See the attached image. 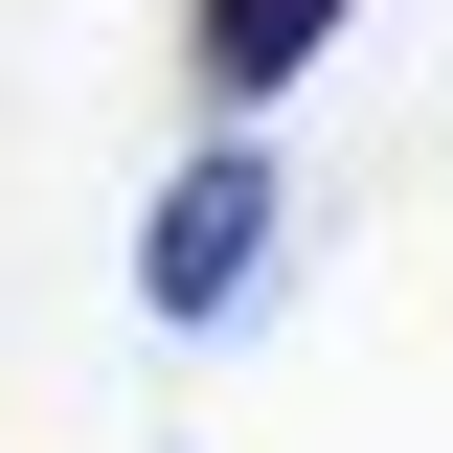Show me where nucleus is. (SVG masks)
<instances>
[{"label":"nucleus","mask_w":453,"mask_h":453,"mask_svg":"<svg viewBox=\"0 0 453 453\" xmlns=\"http://www.w3.org/2000/svg\"><path fill=\"white\" fill-rule=\"evenodd\" d=\"M273 226H295V204H273V159H250V136H204V159L136 204V295H159L181 340H204V318H250V295H273Z\"/></svg>","instance_id":"1"},{"label":"nucleus","mask_w":453,"mask_h":453,"mask_svg":"<svg viewBox=\"0 0 453 453\" xmlns=\"http://www.w3.org/2000/svg\"><path fill=\"white\" fill-rule=\"evenodd\" d=\"M340 23H363V0H204V23H181V68H204V113H273Z\"/></svg>","instance_id":"2"}]
</instances>
